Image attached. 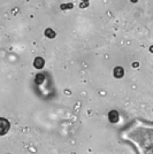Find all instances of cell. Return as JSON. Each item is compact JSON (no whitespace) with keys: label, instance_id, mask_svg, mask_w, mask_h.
Segmentation results:
<instances>
[{"label":"cell","instance_id":"1","mask_svg":"<svg viewBox=\"0 0 153 154\" xmlns=\"http://www.w3.org/2000/svg\"><path fill=\"white\" fill-rule=\"evenodd\" d=\"M108 119L112 123H116L117 121H119V113H117L116 110H112V112H109Z\"/></svg>","mask_w":153,"mask_h":154},{"label":"cell","instance_id":"2","mask_svg":"<svg viewBox=\"0 0 153 154\" xmlns=\"http://www.w3.org/2000/svg\"><path fill=\"white\" fill-rule=\"evenodd\" d=\"M44 59L43 58H36L35 59V61H33V66H35V68H37V69H42L43 67H44Z\"/></svg>","mask_w":153,"mask_h":154},{"label":"cell","instance_id":"3","mask_svg":"<svg viewBox=\"0 0 153 154\" xmlns=\"http://www.w3.org/2000/svg\"><path fill=\"white\" fill-rule=\"evenodd\" d=\"M113 74H114V77H116V78H122L124 75V69L122 67H116V68H114Z\"/></svg>","mask_w":153,"mask_h":154},{"label":"cell","instance_id":"4","mask_svg":"<svg viewBox=\"0 0 153 154\" xmlns=\"http://www.w3.org/2000/svg\"><path fill=\"white\" fill-rule=\"evenodd\" d=\"M1 125H2V129H1V135H5L7 132V130L9 129V123L7 120L5 119H1Z\"/></svg>","mask_w":153,"mask_h":154},{"label":"cell","instance_id":"5","mask_svg":"<svg viewBox=\"0 0 153 154\" xmlns=\"http://www.w3.org/2000/svg\"><path fill=\"white\" fill-rule=\"evenodd\" d=\"M45 36L46 37H48V38H54L55 37V31H53L52 29H46V31H45Z\"/></svg>","mask_w":153,"mask_h":154},{"label":"cell","instance_id":"6","mask_svg":"<svg viewBox=\"0 0 153 154\" xmlns=\"http://www.w3.org/2000/svg\"><path fill=\"white\" fill-rule=\"evenodd\" d=\"M43 81H44V76L43 75H37L36 76V83L37 84H42Z\"/></svg>","mask_w":153,"mask_h":154},{"label":"cell","instance_id":"7","mask_svg":"<svg viewBox=\"0 0 153 154\" xmlns=\"http://www.w3.org/2000/svg\"><path fill=\"white\" fill-rule=\"evenodd\" d=\"M73 7H74V5L69 2V4H67V5H61L60 8H61V9H70V8H73Z\"/></svg>","mask_w":153,"mask_h":154},{"label":"cell","instance_id":"8","mask_svg":"<svg viewBox=\"0 0 153 154\" xmlns=\"http://www.w3.org/2000/svg\"><path fill=\"white\" fill-rule=\"evenodd\" d=\"M88 5H89V4H88V2H86V1H85V2H82V4H81V8H84V7H88Z\"/></svg>","mask_w":153,"mask_h":154},{"label":"cell","instance_id":"9","mask_svg":"<svg viewBox=\"0 0 153 154\" xmlns=\"http://www.w3.org/2000/svg\"><path fill=\"white\" fill-rule=\"evenodd\" d=\"M130 1H131V2H137L138 0H130Z\"/></svg>","mask_w":153,"mask_h":154},{"label":"cell","instance_id":"10","mask_svg":"<svg viewBox=\"0 0 153 154\" xmlns=\"http://www.w3.org/2000/svg\"><path fill=\"white\" fill-rule=\"evenodd\" d=\"M151 52H153V46L151 47Z\"/></svg>","mask_w":153,"mask_h":154},{"label":"cell","instance_id":"11","mask_svg":"<svg viewBox=\"0 0 153 154\" xmlns=\"http://www.w3.org/2000/svg\"><path fill=\"white\" fill-rule=\"evenodd\" d=\"M82 1H84V2H85V1H88V0H82Z\"/></svg>","mask_w":153,"mask_h":154}]
</instances>
